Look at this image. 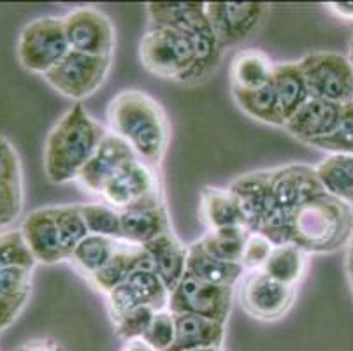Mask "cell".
Segmentation results:
<instances>
[{
  "mask_svg": "<svg viewBox=\"0 0 353 351\" xmlns=\"http://www.w3.org/2000/svg\"><path fill=\"white\" fill-rule=\"evenodd\" d=\"M34 269L8 267L0 269V297H30Z\"/></svg>",
  "mask_w": 353,
  "mask_h": 351,
  "instance_id": "40",
  "label": "cell"
},
{
  "mask_svg": "<svg viewBox=\"0 0 353 351\" xmlns=\"http://www.w3.org/2000/svg\"><path fill=\"white\" fill-rule=\"evenodd\" d=\"M250 236V230L245 227H229L208 230L197 241L210 255L232 263H241L245 243Z\"/></svg>",
  "mask_w": 353,
  "mask_h": 351,
  "instance_id": "33",
  "label": "cell"
},
{
  "mask_svg": "<svg viewBox=\"0 0 353 351\" xmlns=\"http://www.w3.org/2000/svg\"><path fill=\"white\" fill-rule=\"evenodd\" d=\"M69 51L63 18L57 16H44L30 21L21 30L16 44L21 67L41 76H46L54 66H59Z\"/></svg>",
  "mask_w": 353,
  "mask_h": 351,
  "instance_id": "7",
  "label": "cell"
},
{
  "mask_svg": "<svg viewBox=\"0 0 353 351\" xmlns=\"http://www.w3.org/2000/svg\"><path fill=\"white\" fill-rule=\"evenodd\" d=\"M143 248L152 259L153 269L160 276L163 285L169 292H172L187 274L188 246H183L181 241L171 230Z\"/></svg>",
  "mask_w": 353,
  "mask_h": 351,
  "instance_id": "20",
  "label": "cell"
},
{
  "mask_svg": "<svg viewBox=\"0 0 353 351\" xmlns=\"http://www.w3.org/2000/svg\"><path fill=\"white\" fill-rule=\"evenodd\" d=\"M139 58L153 76L179 83L195 66V50L187 34L169 27H152L143 35Z\"/></svg>",
  "mask_w": 353,
  "mask_h": 351,
  "instance_id": "6",
  "label": "cell"
},
{
  "mask_svg": "<svg viewBox=\"0 0 353 351\" xmlns=\"http://www.w3.org/2000/svg\"><path fill=\"white\" fill-rule=\"evenodd\" d=\"M229 192L232 193L237 205H239L245 227L250 232H259L265 211L268 170H259V172L241 176L229 186Z\"/></svg>",
  "mask_w": 353,
  "mask_h": 351,
  "instance_id": "25",
  "label": "cell"
},
{
  "mask_svg": "<svg viewBox=\"0 0 353 351\" xmlns=\"http://www.w3.org/2000/svg\"><path fill=\"white\" fill-rule=\"evenodd\" d=\"M88 234L121 241V214L108 204L79 205Z\"/></svg>",
  "mask_w": 353,
  "mask_h": 351,
  "instance_id": "34",
  "label": "cell"
},
{
  "mask_svg": "<svg viewBox=\"0 0 353 351\" xmlns=\"http://www.w3.org/2000/svg\"><path fill=\"white\" fill-rule=\"evenodd\" d=\"M272 86H274L276 99H278L285 123L311 99L310 90L297 63L274 66Z\"/></svg>",
  "mask_w": 353,
  "mask_h": 351,
  "instance_id": "26",
  "label": "cell"
},
{
  "mask_svg": "<svg viewBox=\"0 0 353 351\" xmlns=\"http://www.w3.org/2000/svg\"><path fill=\"white\" fill-rule=\"evenodd\" d=\"M232 95L241 111L246 112L250 118L262 121V123L272 125V127H285V120L280 112L272 81L264 88L255 90V92L232 90Z\"/></svg>",
  "mask_w": 353,
  "mask_h": 351,
  "instance_id": "32",
  "label": "cell"
},
{
  "mask_svg": "<svg viewBox=\"0 0 353 351\" xmlns=\"http://www.w3.org/2000/svg\"><path fill=\"white\" fill-rule=\"evenodd\" d=\"M108 123L111 134L132 148L137 159L152 167L160 166L171 141V125L152 95L141 90L120 92L109 102Z\"/></svg>",
  "mask_w": 353,
  "mask_h": 351,
  "instance_id": "1",
  "label": "cell"
},
{
  "mask_svg": "<svg viewBox=\"0 0 353 351\" xmlns=\"http://www.w3.org/2000/svg\"><path fill=\"white\" fill-rule=\"evenodd\" d=\"M310 146L329 151L330 154H353V102L343 106L341 118H339L336 130L327 135V137H323V139L311 143Z\"/></svg>",
  "mask_w": 353,
  "mask_h": 351,
  "instance_id": "37",
  "label": "cell"
},
{
  "mask_svg": "<svg viewBox=\"0 0 353 351\" xmlns=\"http://www.w3.org/2000/svg\"><path fill=\"white\" fill-rule=\"evenodd\" d=\"M152 27H169L190 37L195 50V66L183 77V85H197L218 69L223 46L211 28L204 2H150L146 6Z\"/></svg>",
  "mask_w": 353,
  "mask_h": 351,
  "instance_id": "4",
  "label": "cell"
},
{
  "mask_svg": "<svg viewBox=\"0 0 353 351\" xmlns=\"http://www.w3.org/2000/svg\"><path fill=\"white\" fill-rule=\"evenodd\" d=\"M176 337L167 351H194L202 348H221L225 325L194 314H174Z\"/></svg>",
  "mask_w": 353,
  "mask_h": 351,
  "instance_id": "22",
  "label": "cell"
},
{
  "mask_svg": "<svg viewBox=\"0 0 353 351\" xmlns=\"http://www.w3.org/2000/svg\"><path fill=\"white\" fill-rule=\"evenodd\" d=\"M20 232L37 263L54 265V263L67 262L60 228L54 217V205L28 212L21 223Z\"/></svg>",
  "mask_w": 353,
  "mask_h": 351,
  "instance_id": "17",
  "label": "cell"
},
{
  "mask_svg": "<svg viewBox=\"0 0 353 351\" xmlns=\"http://www.w3.org/2000/svg\"><path fill=\"white\" fill-rule=\"evenodd\" d=\"M327 9L339 19L353 21V2H330L327 4Z\"/></svg>",
  "mask_w": 353,
  "mask_h": 351,
  "instance_id": "44",
  "label": "cell"
},
{
  "mask_svg": "<svg viewBox=\"0 0 353 351\" xmlns=\"http://www.w3.org/2000/svg\"><path fill=\"white\" fill-rule=\"evenodd\" d=\"M54 217H57V223L60 228L63 251H65V257L69 260L78 244L88 236V228L83 220L79 205H54Z\"/></svg>",
  "mask_w": 353,
  "mask_h": 351,
  "instance_id": "35",
  "label": "cell"
},
{
  "mask_svg": "<svg viewBox=\"0 0 353 351\" xmlns=\"http://www.w3.org/2000/svg\"><path fill=\"white\" fill-rule=\"evenodd\" d=\"M171 292L167 290L153 267L136 270L123 285L108 294V311L111 320L134 308H150L163 311L169 304Z\"/></svg>",
  "mask_w": 353,
  "mask_h": 351,
  "instance_id": "15",
  "label": "cell"
},
{
  "mask_svg": "<svg viewBox=\"0 0 353 351\" xmlns=\"http://www.w3.org/2000/svg\"><path fill=\"white\" fill-rule=\"evenodd\" d=\"M311 99L345 106L353 102V69L348 58L332 51L311 53L297 62Z\"/></svg>",
  "mask_w": 353,
  "mask_h": 351,
  "instance_id": "8",
  "label": "cell"
},
{
  "mask_svg": "<svg viewBox=\"0 0 353 351\" xmlns=\"http://www.w3.org/2000/svg\"><path fill=\"white\" fill-rule=\"evenodd\" d=\"M176 337V321L171 311H157L152 323L148 327L143 339L148 344H152L157 351H167L172 346Z\"/></svg>",
  "mask_w": 353,
  "mask_h": 351,
  "instance_id": "39",
  "label": "cell"
},
{
  "mask_svg": "<svg viewBox=\"0 0 353 351\" xmlns=\"http://www.w3.org/2000/svg\"><path fill=\"white\" fill-rule=\"evenodd\" d=\"M353 236V208L320 193L304 202L290 221V244L310 253L341 250Z\"/></svg>",
  "mask_w": 353,
  "mask_h": 351,
  "instance_id": "5",
  "label": "cell"
},
{
  "mask_svg": "<svg viewBox=\"0 0 353 351\" xmlns=\"http://www.w3.org/2000/svg\"><path fill=\"white\" fill-rule=\"evenodd\" d=\"M121 214V241L134 246H146L157 237L171 232V221L163 204L130 209Z\"/></svg>",
  "mask_w": 353,
  "mask_h": 351,
  "instance_id": "21",
  "label": "cell"
},
{
  "mask_svg": "<svg viewBox=\"0 0 353 351\" xmlns=\"http://www.w3.org/2000/svg\"><path fill=\"white\" fill-rule=\"evenodd\" d=\"M23 169L14 144L0 135V230L11 227L23 212Z\"/></svg>",
  "mask_w": 353,
  "mask_h": 351,
  "instance_id": "18",
  "label": "cell"
},
{
  "mask_svg": "<svg viewBox=\"0 0 353 351\" xmlns=\"http://www.w3.org/2000/svg\"><path fill=\"white\" fill-rule=\"evenodd\" d=\"M35 265L37 262L20 230L0 232V269H8V267L34 269Z\"/></svg>",
  "mask_w": 353,
  "mask_h": 351,
  "instance_id": "36",
  "label": "cell"
},
{
  "mask_svg": "<svg viewBox=\"0 0 353 351\" xmlns=\"http://www.w3.org/2000/svg\"><path fill=\"white\" fill-rule=\"evenodd\" d=\"M143 267H153L152 259L146 253V250L143 246H134V244H128L123 241L113 259L109 260L97 274L90 278V283L108 295L109 292H113L114 288L123 285L136 270L143 269Z\"/></svg>",
  "mask_w": 353,
  "mask_h": 351,
  "instance_id": "23",
  "label": "cell"
},
{
  "mask_svg": "<svg viewBox=\"0 0 353 351\" xmlns=\"http://www.w3.org/2000/svg\"><path fill=\"white\" fill-rule=\"evenodd\" d=\"M28 299L30 297H0V332H4L18 320Z\"/></svg>",
  "mask_w": 353,
  "mask_h": 351,
  "instance_id": "42",
  "label": "cell"
},
{
  "mask_svg": "<svg viewBox=\"0 0 353 351\" xmlns=\"http://www.w3.org/2000/svg\"><path fill=\"white\" fill-rule=\"evenodd\" d=\"M348 62H350V66H352V69H353V39H352V43H350V57H348Z\"/></svg>",
  "mask_w": 353,
  "mask_h": 351,
  "instance_id": "46",
  "label": "cell"
},
{
  "mask_svg": "<svg viewBox=\"0 0 353 351\" xmlns=\"http://www.w3.org/2000/svg\"><path fill=\"white\" fill-rule=\"evenodd\" d=\"M274 66L260 51H241L230 63V85L239 92H255L272 81Z\"/></svg>",
  "mask_w": 353,
  "mask_h": 351,
  "instance_id": "27",
  "label": "cell"
},
{
  "mask_svg": "<svg viewBox=\"0 0 353 351\" xmlns=\"http://www.w3.org/2000/svg\"><path fill=\"white\" fill-rule=\"evenodd\" d=\"M194 351H223V348H202V350H194Z\"/></svg>",
  "mask_w": 353,
  "mask_h": 351,
  "instance_id": "47",
  "label": "cell"
},
{
  "mask_svg": "<svg viewBox=\"0 0 353 351\" xmlns=\"http://www.w3.org/2000/svg\"><path fill=\"white\" fill-rule=\"evenodd\" d=\"M137 159L136 151L118 135L108 132L101 141L92 159L79 174L78 183L85 192L101 195L102 188L123 169L127 163Z\"/></svg>",
  "mask_w": 353,
  "mask_h": 351,
  "instance_id": "16",
  "label": "cell"
},
{
  "mask_svg": "<svg viewBox=\"0 0 353 351\" xmlns=\"http://www.w3.org/2000/svg\"><path fill=\"white\" fill-rule=\"evenodd\" d=\"M307 253L295 244L274 246L268 262L262 267L265 274L285 286L297 288L307 270Z\"/></svg>",
  "mask_w": 353,
  "mask_h": 351,
  "instance_id": "30",
  "label": "cell"
},
{
  "mask_svg": "<svg viewBox=\"0 0 353 351\" xmlns=\"http://www.w3.org/2000/svg\"><path fill=\"white\" fill-rule=\"evenodd\" d=\"M111 62L113 58L90 57L70 50L62 62L43 77L60 95L69 97L72 101H83L104 85L111 70Z\"/></svg>",
  "mask_w": 353,
  "mask_h": 351,
  "instance_id": "9",
  "label": "cell"
},
{
  "mask_svg": "<svg viewBox=\"0 0 353 351\" xmlns=\"http://www.w3.org/2000/svg\"><path fill=\"white\" fill-rule=\"evenodd\" d=\"M16 351H63V348L60 346L54 339H50V337H41V339L27 341V343L21 344Z\"/></svg>",
  "mask_w": 353,
  "mask_h": 351,
  "instance_id": "43",
  "label": "cell"
},
{
  "mask_svg": "<svg viewBox=\"0 0 353 351\" xmlns=\"http://www.w3.org/2000/svg\"><path fill=\"white\" fill-rule=\"evenodd\" d=\"M201 217L210 230L229 227H245L243 214L229 188L206 186L201 192ZM246 228V227H245Z\"/></svg>",
  "mask_w": 353,
  "mask_h": 351,
  "instance_id": "28",
  "label": "cell"
},
{
  "mask_svg": "<svg viewBox=\"0 0 353 351\" xmlns=\"http://www.w3.org/2000/svg\"><path fill=\"white\" fill-rule=\"evenodd\" d=\"M341 112L343 106L319 101V99H310L285 123V128L294 135L295 139L311 144L314 141L323 139L336 130Z\"/></svg>",
  "mask_w": 353,
  "mask_h": 351,
  "instance_id": "19",
  "label": "cell"
},
{
  "mask_svg": "<svg viewBox=\"0 0 353 351\" xmlns=\"http://www.w3.org/2000/svg\"><path fill=\"white\" fill-rule=\"evenodd\" d=\"M101 197L118 212L162 204L160 185L152 166L136 159L102 188Z\"/></svg>",
  "mask_w": 353,
  "mask_h": 351,
  "instance_id": "11",
  "label": "cell"
},
{
  "mask_svg": "<svg viewBox=\"0 0 353 351\" xmlns=\"http://www.w3.org/2000/svg\"><path fill=\"white\" fill-rule=\"evenodd\" d=\"M314 170L327 195L353 204V154H329Z\"/></svg>",
  "mask_w": 353,
  "mask_h": 351,
  "instance_id": "29",
  "label": "cell"
},
{
  "mask_svg": "<svg viewBox=\"0 0 353 351\" xmlns=\"http://www.w3.org/2000/svg\"><path fill=\"white\" fill-rule=\"evenodd\" d=\"M269 6L264 2H210L206 14L223 50L252 39L264 21Z\"/></svg>",
  "mask_w": 353,
  "mask_h": 351,
  "instance_id": "14",
  "label": "cell"
},
{
  "mask_svg": "<svg viewBox=\"0 0 353 351\" xmlns=\"http://www.w3.org/2000/svg\"><path fill=\"white\" fill-rule=\"evenodd\" d=\"M272 248H274V244L268 237L259 234V232H250L248 239L245 243V250H243V257H241L243 269L246 272L262 270V267L268 262L269 255H271Z\"/></svg>",
  "mask_w": 353,
  "mask_h": 351,
  "instance_id": "41",
  "label": "cell"
},
{
  "mask_svg": "<svg viewBox=\"0 0 353 351\" xmlns=\"http://www.w3.org/2000/svg\"><path fill=\"white\" fill-rule=\"evenodd\" d=\"M72 51L90 57L113 58L117 32L113 21L95 8H78L63 18Z\"/></svg>",
  "mask_w": 353,
  "mask_h": 351,
  "instance_id": "13",
  "label": "cell"
},
{
  "mask_svg": "<svg viewBox=\"0 0 353 351\" xmlns=\"http://www.w3.org/2000/svg\"><path fill=\"white\" fill-rule=\"evenodd\" d=\"M108 132L86 111L74 104L51 128L44 144V172L53 185L78 181L92 154Z\"/></svg>",
  "mask_w": 353,
  "mask_h": 351,
  "instance_id": "2",
  "label": "cell"
},
{
  "mask_svg": "<svg viewBox=\"0 0 353 351\" xmlns=\"http://www.w3.org/2000/svg\"><path fill=\"white\" fill-rule=\"evenodd\" d=\"M187 274L195 279H201V281L211 283V285L236 288L237 283L246 274V270L243 269L241 263L225 262V260H220L216 257L210 255L195 241V243L188 246Z\"/></svg>",
  "mask_w": 353,
  "mask_h": 351,
  "instance_id": "24",
  "label": "cell"
},
{
  "mask_svg": "<svg viewBox=\"0 0 353 351\" xmlns=\"http://www.w3.org/2000/svg\"><path fill=\"white\" fill-rule=\"evenodd\" d=\"M232 299L234 288L211 285L185 274L169 295L167 311L172 314H194L227 325Z\"/></svg>",
  "mask_w": 353,
  "mask_h": 351,
  "instance_id": "10",
  "label": "cell"
},
{
  "mask_svg": "<svg viewBox=\"0 0 353 351\" xmlns=\"http://www.w3.org/2000/svg\"><path fill=\"white\" fill-rule=\"evenodd\" d=\"M323 192L316 170L310 166L278 167L268 170L265 211L259 234L268 237L274 246L290 244V221L295 211Z\"/></svg>",
  "mask_w": 353,
  "mask_h": 351,
  "instance_id": "3",
  "label": "cell"
},
{
  "mask_svg": "<svg viewBox=\"0 0 353 351\" xmlns=\"http://www.w3.org/2000/svg\"><path fill=\"white\" fill-rule=\"evenodd\" d=\"M121 244H123V241L120 239H111V237L88 234V236L78 244V248L74 250L69 262L72 263L83 276H86V278L90 279L94 274H97L99 270H101L109 260L113 259V255L120 250Z\"/></svg>",
  "mask_w": 353,
  "mask_h": 351,
  "instance_id": "31",
  "label": "cell"
},
{
  "mask_svg": "<svg viewBox=\"0 0 353 351\" xmlns=\"http://www.w3.org/2000/svg\"><path fill=\"white\" fill-rule=\"evenodd\" d=\"M120 351H157L152 344H148L144 339L125 341Z\"/></svg>",
  "mask_w": 353,
  "mask_h": 351,
  "instance_id": "45",
  "label": "cell"
},
{
  "mask_svg": "<svg viewBox=\"0 0 353 351\" xmlns=\"http://www.w3.org/2000/svg\"><path fill=\"white\" fill-rule=\"evenodd\" d=\"M294 299L295 288L274 281L264 270H252L241 281L239 304L253 320H281L294 305Z\"/></svg>",
  "mask_w": 353,
  "mask_h": 351,
  "instance_id": "12",
  "label": "cell"
},
{
  "mask_svg": "<svg viewBox=\"0 0 353 351\" xmlns=\"http://www.w3.org/2000/svg\"><path fill=\"white\" fill-rule=\"evenodd\" d=\"M157 311L150 308H134L127 313L120 314V317L113 318V327L114 332L118 337H121L123 341L130 339H143V336L146 334L148 327L152 323L153 317H155Z\"/></svg>",
  "mask_w": 353,
  "mask_h": 351,
  "instance_id": "38",
  "label": "cell"
},
{
  "mask_svg": "<svg viewBox=\"0 0 353 351\" xmlns=\"http://www.w3.org/2000/svg\"><path fill=\"white\" fill-rule=\"evenodd\" d=\"M350 286H352V292H353V276H350Z\"/></svg>",
  "mask_w": 353,
  "mask_h": 351,
  "instance_id": "48",
  "label": "cell"
}]
</instances>
